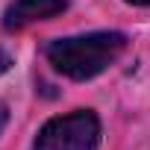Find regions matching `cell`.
I'll return each instance as SVG.
<instances>
[{
  "instance_id": "cell-4",
  "label": "cell",
  "mask_w": 150,
  "mask_h": 150,
  "mask_svg": "<svg viewBox=\"0 0 150 150\" xmlns=\"http://www.w3.org/2000/svg\"><path fill=\"white\" fill-rule=\"evenodd\" d=\"M9 65H12V56H9L6 50H0V74H6V71H9Z\"/></svg>"
},
{
  "instance_id": "cell-2",
  "label": "cell",
  "mask_w": 150,
  "mask_h": 150,
  "mask_svg": "<svg viewBox=\"0 0 150 150\" xmlns=\"http://www.w3.org/2000/svg\"><path fill=\"white\" fill-rule=\"evenodd\" d=\"M100 144V121L91 109H77L71 115L50 118L38 135L33 150H94Z\"/></svg>"
},
{
  "instance_id": "cell-1",
  "label": "cell",
  "mask_w": 150,
  "mask_h": 150,
  "mask_svg": "<svg viewBox=\"0 0 150 150\" xmlns=\"http://www.w3.org/2000/svg\"><path fill=\"white\" fill-rule=\"evenodd\" d=\"M127 47L124 33H88V35H71L56 38L47 44V62L71 80H91L103 74Z\"/></svg>"
},
{
  "instance_id": "cell-5",
  "label": "cell",
  "mask_w": 150,
  "mask_h": 150,
  "mask_svg": "<svg viewBox=\"0 0 150 150\" xmlns=\"http://www.w3.org/2000/svg\"><path fill=\"white\" fill-rule=\"evenodd\" d=\"M6 121H9V112H6V106H3V103H0V132H3Z\"/></svg>"
},
{
  "instance_id": "cell-6",
  "label": "cell",
  "mask_w": 150,
  "mask_h": 150,
  "mask_svg": "<svg viewBox=\"0 0 150 150\" xmlns=\"http://www.w3.org/2000/svg\"><path fill=\"white\" fill-rule=\"evenodd\" d=\"M127 3H132V6H150V0H127Z\"/></svg>"
},
{
  "instance_id": "cell-3",
  "label": "cell",
  "mask_w": 150,
  "mask_h": 150,
  "mask_svg": "<svg viewBox=\"0 0 150 150\" xmlns=\"http://www.w3.org/2000/svg\"><path fill=\"white\" fill-rule=\"evenodd\" d=\"M68 0H12L3 12V27L6 30H21L35 21H47L59 12H65Z\"/></svg>"
}]
</instances>
